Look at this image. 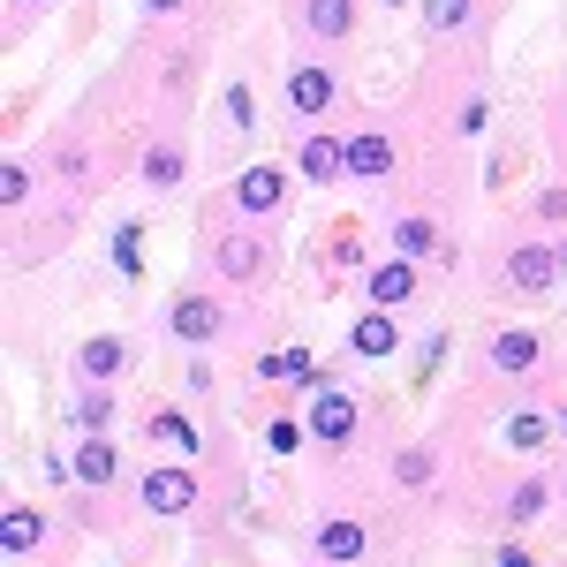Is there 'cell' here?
<instances>
[{
    "label": "cell",
    "mask_w": 567,
    "mask_h": 567,
    "mask_svg": "<svg viewBox=\"0 0 567 567\" xmlns=\"http://www.w3.org/2000/svg\"><path fill=\"white\" fill-rule=\"evenodd\" d=\"M76 477H84V484H106V477H114V439H99V432L84 439V454H76Z\"/></svg>",
    "instance_id": "obj_15"
},
{
    "label": "cell",
    "mask_w": 567,
    "mask_h": 567,
    "mask_svg": "<svg viewBox=\"0 0 567 567\" xmlns=\"http://www.w3.org/2000/svg\"><path fill=\"white\" fill-rule=\"evenodd\" d=\"M537 507H545V484H523V492H515V499H507V515H515V523H529V515H537Z\"/></svg>",
    "instance_id": "obj_27"
},
{
    "label": "cell",
    "mask_w": 567,
    "mask_h": 567,
    "mask_svg": "<svg viewBox=\"0 0 567 567\" xmlns=\"http://www.w3.org/2000/svg\"><path fill=\"white\" fill-rule=\"evenodd\" d=\"M432 477V454H424V446H416V454H401V484H424Z\"/></svg>",
    "instance_id": "obj_29"
},
{
    "label": "cell",
    "mask_w": 567,
    "mask_h": 567,
    "mask_svg": "<svg viewBox=\"0 0 567 567\" xmlns=\"http://www.w3.org/2000/svg\"><path fill=\"white\" fill-rule=\"evenodd\" d=\"M265 439H272V454H296V446L310 439V424H296V416H280V424H272Z\"/></svg>",
    "instance_id": "obj_24"
},
{
    "label": "cell",
    "mask_w": 567,
    "mask_h": 567,
    "mask_svg": "<svg viewBox=\"0 0 567 567\" xmlns=\"http://www.w3.org/2000/svg\"><path fill=\"white\" fill-rule=\"evenodd\" d=\"M355 553H363V529H355V523H326V529H318V560H326V567L355 560Z\"/></svg>",
    "instance_id": "obj_11"
},
{
    "label": "cell",
    "mask_w": 567,
    "mask_h": 567,
    "mask_svg": "<svg viewBox=\"0 0 567 567\" xmlns=\"http://www.w3.org/2000/svg\"><path fill=\"white\" fill-rule=\"evenodd\" d=\"M219 265H227L235 280H243V272H258V243H250V235H235V243H219Z\"/></svg>",
    "instance_id": "obj_21"
},
{
    "label": "cell",
    "mask_w": 567,
    "mask_h": 567,
    "mask_svg": "<svg viewBox=\"0 0 567 567\" xmlns=\"http://www.w3.org/2000/svg\"><path fill=\"white\" fill-rule=\"evenodd\" d=\"M303 23L318 31V39H349V0H310Z\"/></svg>",
    "instance_id": "obj_14"
},
{
    "label": "cell",
    "mask_w": 567,
    "mask_h": 567,
    "mask_svg": "<svg viewBox=\"0 0 567 567\" xmlns=\"http://www.w3.org/2000/svg\"><path fill=\"white\" fill-rule=\"evenodd\" d=\"M227 122L250 130V84H227Z\"/></svg>",
    "instance_id": "obj_28"
},
{
    "label": "cell",
    "mask_w": 567,
    "mask_h": 567,
    "mask_svg": "<svg viewBox=\"0 0 567 567\" xmlns=\"http://www.w3.org/2000/svg\"><path fill=\"white\" fill-rule=\"evenodd\" d=\"M152 439H167V446H182V454H197V424L175 416V409H159V416H152Z\"/></svg>",
    "instance_id": "obj_17"
},
{
    "label": "cell",
    "mask_w": 567,
    "mask_h": 567,
    "mask_svg": "<svg viewBox=\"0 0 567 567\" xmlns=\"http://www.w3.org/2000/svg\"><path fill=\"white\" fill-rule=\"evenodd\" d=\"M303 424H310V439H333V446H341V439L355 432V401H349L341 386H326L318 401H310V416H303Z\"/></svg>",
    "instance_id": "obj_2"
},
{
    "label": "cell",
    "mask_w": 567,
    "mask_h": 567,
    "mask_svg": "<svg viewBox=\"0 0 567 567\" xmlns=\"http://www.w3.org/2000/svg\"><path fill=\"white\" fill-rule=\"evenodd\" d=\"M553 272H560V250H545V243H523V250L507 258V280H515V288H545Z\"/></svg>",
    "instance_id": "obj_6"
},
{
    "label": "cell",
    "mask_w": 567,
    "mask_h": 567,
    "mask_svg": "<svg viewBox=\"0 0 567 567\" xmlns=\"http://www.w3.org/2000/svg\"><path fill=\"white\" fill-rule=\"evenodd\" d=\"M409 288H416V258H401V265H379V272H371V303H379V310L409 303Z\"/></svg>",
    "instance_id": "obj_8"
},
{
    "label": "cell",
    "mask_w": 567,
    "mask_h": 567,
    "mask_svg": "<svg viewBox=\"0 0 567 567\" xmlns=\"http://www.w3.org/2000/svg\"><path fill=\"white\" fill-rule=\"evenodd\" d=\"M258 371H265V379H318V363H310V349H272V355L258 363Z\"/></svg>",
    "instance_id": "obj_16"
},
{
    "label": "cell",
    "mask_w": 567,
    "mask_h": 567,
    "mask_svg": "<svg viewBox=\"0 0 567 567\" xmlns=\"http://www.w3.org/2000/svg\"><path fill=\"white\" fill-rule=\"evenodd\" d=\"M39 537H45V523L31 507H8V515H0V553H31Z\"/></svg>",
    "instance_id": "obj_9"
},
{
    "label": "cell",
    "mask_w": 567,
    "mask_h": 567,
    "mask_svg": "<svg viewBox=\"0 0 567 567\" xmlns=\"http://www.w3.org/2000/svg\"><path fill=\"white\" fill-rule=\"evenodd\" d=\"M303 175L310 182L349 175V144H341V136H310V144H303Z\"/></svg>",
    "instance_id": "obj_7"
},
{
    "label": "cell",
    "mask_w": 567,
    "mask_h": 567,
    "mask_svg": "<svg viewBox=\"0 0 567 567\" xmlns=\"http://www.w3.org/2000/svg\"><path fill=\"white\" fill-rule=\"evenodd\" d=\"M499 567H537V560H529L523 545H499Z\"/></svg>",
    "instance_id": "obj_30"
},
{
    "label": "cell",
    "mask_w": 567,
    "mask_h": 567,
    "mask_svg": "<svg viewBox=\"0 0 567 567\" xmlns=\"http://www.w3.org/2000/svg\"><path fill=\"white\" fill-rule=\"evenodd\" d=\"M386 167H393L386 136H349V175H386Z\"/></svg>",
    "instance_id": "obj_12"
},
{
    "label": "cell",
    "mask_w": 567,
    "mask_h": 567,
    "mask_svg": "<svg viewBox=\"0 0 567 567\" xmlns=\"http://www.w3.org/2000/svg\"><path fill=\"white\" fill-rule=\"evenodd\" d=\"M288 106H296V114H326V106H333V76H326L318 61H303V69L288 76Z\"/></svg>",
    "instance_id": "obj_5"
},
{
    "label": "cell",
    "mask_w": 567,
    "mask_h": 567,
    "mask_svg": "<svg viewBox=\"0 0 567 567\" xmlns=\"http://www.w3.org/2000/svg\"><path fill=\"white\" fill-rule=\"evenodd\" d=\"M76 416H84V432H106V424H114V401L84 393V401H76Z\"/></svg>",
    "instance_id": "obj_26"
},
{
    "label": "cell",
    "mask_w": 567,
    "mask_h": 567,
    "mask_svg": "<svg viewBox=\"0 0 567 567\" xmlns=\"http://www.w3.org/2000/svg\"><path fill=\"white\" fill-rule=\"evenodd\" d=\"M136 243H144V235H136V227H122V235H114V265H122V272H144V250H136Z\"/></svg>",
    "instance_id": "obj_23"
},
{
    "label": "cell",
    "mask_w": 567,
    "mask_h": 567,
    "mask_svg": "<svg viewBox=\"0 0 567 567\" xmlns=\"http://www.w3.org/2000/svg\"><path fill=\"white\" fill-rule=\"evenodd\" d=\"M144 8H159V16H167V8H182V0H144Z\"/></svg>",
    "instance_id": "obj_31"
},
{
    "label": "cell",
    "mask_w": 567,
    "mask_h": 567,
    "mask_svg": "<svg viewBox=\"0 0 567 567\" xmlns=\"http://www.w3.org/2000/svg\"><path fill=\"white\" fill-rule=\"evenodd\" d=\"M424 23L432 31H462L470 23V0H424Z\"/></svg>",
    "instance_id": "obj_20"
},
{
    "label": "cell",
    "mask_w": 567,
    "mask_h": 567,
    "mask_svg": "<svg viewBox=\"0 0 567 567\" xmlns=\"http://www.w3.org/2000/svg\"><path fill=\"white\" fill-rule=\"evenodd\" d=\"M280 189H288L280 167H243V175H235V205H243V213H272Z\"/></svg>",
    "instance_id": "obj_4"
},
{
    "label": "cell",
    "mask_w": 567,
    "mask_h": 567,
    "mask_svg": "<svg viewBox=\"0 0 567 567\" xmlns=\"http://www.w3.org/2000/svg\"><path fill=\"white\" fill-rule=\"evenodd\" d=\"M144 182H152V189L182 182V152H152V159H144Z\"/></svg>",
    "instance_id": "obj_22"
},
{
    "label": "cell",
    "mask_w": 567,
    "mask_h": 567,
    "mask_svg": "<svg viewBox=\"0 0 567 567\" xmlns=\"http://www.w3.org/2000/svg\"><path fill=\"white\" fill-rule=\"evenodd\" d=\"M560 265H567V243H560Z\"/></svg>",
    "instance_id": "obj_32"
},
{
    "label": "cell",
    "mask_w": 567,
    "mask_h": 567,
    "mask_svg": "<svg viewBox=\"0 0 567 567\" xmlns=\"http://www.w3.org/2000/svg\"><path fill=\"white\" fill-rule=\"evenodd\" d=\"M545 432H553V424H545V416H529V409H523V416H507V439H515V446H537Z\"/></svg>",
    "instance_id": "obj_25"
},
{
    "label": "cell",
    "mask_w": 567,
    "mask_h": 567,
    "mask_svg": "<svg viewBox=\"0 0 567 567\" xmlns=\"http://www.w3.org/2000/svg\"><path fill=\"white\" fill-rule=\"evenodd\" d=\"M355 355H393V318L386 310H371V318H355Z\"/></svg>",
    "instance_id": "obj_13"
},
{
    "label": "cell",
    "mask_w": 567,
    "mask_h": 567,
    "mask_svg": "<svg viewBox=\"0 0 567 567\" xmlns=\"http://www.w3.org/2000/svg\"><path fill=\"white\" fill-rule=\"evenodd\" d=\"M144 507H152V515H189V507H197V477H189V470H152V477H144Z\"/></svg>",
    "instance_id": "obj_1"
},
{
    "label": "cell",
    "mask_w": 567,
    "mask_h": 567,
    "mask_svg": "<svg viewBox=\"0 0 567 567\" xmlns=\"http://www.w3.org/2000/svg\"><path fill=\"white\" fill-rule=\"evenodd\" d=\"M529 363H537V333L515 326V333H499V341H492V371H529Z\"/></svg>",
    "instance_id": "obj_10"
},
{
    "label": "cell",
    "mask_w": 567,
    "mask_h": 567,
    "mask_svg": "<svg viewBox=\"0 0 567 567\" xmlns=\"http://www.w3.org/2000/svg\"><path fill=\"white\" fill-rule=\"evenodd\" d=\"M393 243H401V258H424V250L439 243V227H432V219H401V227H393Z\"/></svg>",
    "instance_id": "obj_18"
},
{
    "label": "cell",
    "mask_w": 567,
    "mask_h": 567,
    "mask_svg": "<svg viewBox=\"0 0 567 567\" xmlns=\"http://www.w3.org/2000/svg\"><path fill=\"white\" fill-rule=\"evenodd\" d=\"M84 371L91 379H114L122 371V341H84Z\"/></svg>",
    "instance_id": "obj_19"
},
{
    "label": "cell",
    "mask_w": 567,
    "mask_h": 567,
    "mask_svg": "<svg viewBox=\"0 0 567 567\" xmlns=\"http://www.w3.org/2000/svg\"><path fill=\"white\" fill-rule=\"evenodd\" d=\"M560 432H567V424H560Z\"/></svg>",
    "instance_id": "obj_33"
},
{
    "label": "cell",
    "mask_w": 567,
    "mask_h": 567,
    "mask_svg": "<svg viewBox=\"0 0 567 567\" xmlns=\"http://www.w3.org/2000/svg\"><path fill=\"white\" fill-rule=\"evenodd\" d=\"M167 326H175V341H213L219 326H227V310L205 303V296H182V303L167 310Z\"/></svg>",
    "instance_id": "obj_3"
}]
</instances>
